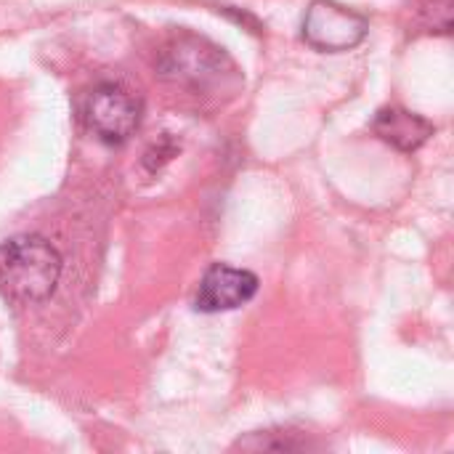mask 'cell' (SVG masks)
Returning a JSON list of instances; mask_svg holds the SVG:
<instances>
[{
    "mask_svg": "<svg viewBox=\"0 0 454 454\" xmlns=\"http://www.w3.org/2000/svg\"><path fill=\"white\" fill-rule=\"evenodd\" d=\"M223 64H229V59L215 45L197 37H186V40H176L165 51L162 74L181 85L207 88L223 77Z\"/></svg>",
    "mask_w": 454,
    "mask_h": 454,
    "instance_id": "obj_4",
    "label": "cell"
},
{
    "mask_svg": "<svg viewBox=\"0 0 454 454\" xmlns=\"http://www.w3.org/2000/svg\"><path fill=\"white\" fill-rule=\"evenodd\" d=\"M367 19L335 0H317L303 16V40L322 53H343L367 37Z\"/></svg>",
    "mask_w": 454,
    "mask_h": 454,
    "instance_id": "obj_3",
    "label": "cell"
},
{
    "mask_svg": "<svg viewBox=\"0 0 454 454\" xmlns=\"http://www.w3.org/2000/svg\"><path fill=\"white\" fill-rule=\"evenodd\" d=\"M372 133L399 152H418L434 136V125L404 106H383L372 120Z\"/></svg>",
    "mask_w": 454,
    "mask_h": 454,
    "instance_id": "obj_6",
    "label": "cell"
},
{
    "mask_svg": "<svg viewBox=\"0 0 454 454\" xmlns=\"http://www.w3.org/2000/svg\"><path fill=\"white\" fill-rule=\"evenodd\" d=\"M258 293V277L247 269H237L229 263H213L202 279L194 298V309L202 314L234 311L250 303Z\"/></svg>",
    "mask_w": 454,
    "mask_h": 454,
    "instance_id": "obj_5",
    "label": "cell"
},
{
    "mask_svg": "<svg viewBox=\"0 0 454 454\" xmlns=\"http://www.w3.org/2000/svg\"><path fill=\"white\" fill-rule=\"evenodd\" d=\"M61 277L59 250L37 237L21 234L0 245V290L19 303H37L53 295Z\"/></svg>",
    "mask_w": 454,
    "mask_h": 454,
    "instance_id": "obj_1",
    "label": "cell"
},
{
    "mask_svg": "<svg viewBox=\"0 0 454 454\" xmlns=\"http://www.w3.org/2000/svg\"><path fill=\"white\" fill-rule=\"evenodd\" d=\"M82 120L98 141L122 144L141 122V101L117 82H101L85 96Z\"/></svg>",
    "mask_w": 454,
    "mask_h": 454,
    "instance_id": "obj_2",
    "label": "cell"
}]
</instances>
